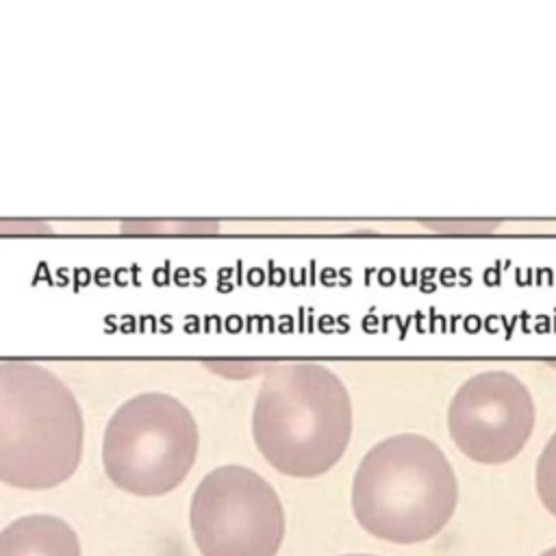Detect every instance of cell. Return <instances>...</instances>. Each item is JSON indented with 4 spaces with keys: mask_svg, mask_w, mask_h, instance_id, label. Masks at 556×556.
<instances>
[{
    "mask_svg": "<svg viewBox=\"0 0 556 556\" xmlns=\"http://www.w3.org/2000/svg\"><path fill=\"white\" fill-rule=\"evenodd\" d=\"M350 437V393L332 369L289 361L265 374L252 408V439L276 471L324 476L341 460Z\"/></svg>",
    "mask_w": 556,
    "mask_h": 556,
    "instance_id": "obj_1",
    "label": "cell"
},
{
    "mask_svg": "<svg viewBox=\"0 0 556 556\" xmlns=\"http://www.w3.org/2000/svg\"><path fill=\"white\" fill-rule=\"evenodd\" d=\"M350 500L367 534L415 545L434 539L447 526L456 510L458 482L434 441L404 432L378 441L361 458Z\"/></svg>",
    "mask_w": 556,
    "mask_h": 556,
    "instance_id": "obj_2",
    "label": "cell"
},
{
    "mask_svg": "<svg viewBox=\"0 0 556 556\" xmlns=\"http://www.w3.org/2000/svg\"><path fill=\"white\" fill-rule=\"evenodd\" d=\"M83 437L78 400L54 371L0 363V482L24 491L63 484L80 465Z\"/></svg>",
    "mask_w": 556,
    "mask_h": 556,
    "instance_id": "obj_3",
    "label": "cell"
},
{
    "mask_svg": "<svg viewBox=\"0 0 556 556\" xmlns=\"http://www.w3.org/2000/svg\"><path fill=\"white\" fill-rule=\"evenodd\" d=\"M200 447L191 410L169 393H139L111 415L102 434L106 478L135 497L172 493L189 476Z\"/></svg>",
    "mask_w": 556,
    "mask_h": 556,
    "instance_id": "obj_4",
    "label": "cell"
},
{
    "mask_svg": "<svg viewBox=\"0 0 556 556\" xmlns=\"http://www.w3.org/2000/svg\"><path fill=\"white\" fill-rule=\"evenodd\" d=\"M189 530L200 556H276L287 534V513L258 471L222 465L193 489Z\"/></svg>",
    "mask_w": 556,
    "mask_h": 556,
    "instance_id": "obj_5",
    "label": "cell"
},
{
    "mask_svg": "<svg viewBox=\"0 0 556 556\" xmlns=\"http://www.w3.org/2000/svg\"><path fill=\"white\" fill-rule=\"evenodd\" d=\"M536 421L528 387L510 371L489 369L465 380L447 406V430L456 447L482 465L513 460Z\"/></svg>",
    "mask_w": 556,
    "mask_h": 556,
    "instance_id": "obj_6",
    "label": "cell"
},
{
    "mask_svg": "<svg viewBox=\"0 0 556 556\" xmlns=\"http://www.w3.org/2000/svg\"><path fill=\"white\" fill-rule=\"evenodd\" d=\"M0 556H83L76 530L61 517L28 513L0 530Z\"/></svg>",
    "mask_w": 556,
    "mask_h": 556,
    "instance_id": "obj_7",
    "label": "cell"
},
{
    "mask_svg": "<svg viewBox=\"0 0 556 556\" xmlns=\"http://www.w3.org/2000/svg\"><path fill=\"white\" fill-rule=\"evenodd\" d=\"M534 484L541 504L556 517V432L547 439L536 460Z\"/></svg>",
    "mask_w": 556,
    "mask_h": 556,
    "instance_id": "obj_8",
    "label": "cell"
},
{
    "mask_svg": "<svg viewBox=\"0 0 556 556\" xmlns=\"http://www.w3.org/2000/svg\"><path fill=\"white\" fill-rule=\"evenodd\" d=\"M539 556H556V545L554 547H549V549H545L543 554H539Z\"/></svg>",
    "mask_w": 556,
    "mask_h": 556,
    "instance_id": "obj_9",
    "label": "cell"
},
{
    "mask_svg": "<svg viewBox=\"0 0 556 556\" xmlns=\"http://www.w3.org/2000/svg\"><path fill=\"white\" fill-rule=\"evenodd\" d=\"M339 556H376V554H339Z\"/></svg>",
    "mask_w": 556,
    "mask_h": 556,
    "instance_id": "obj_10",
    "label": "cell"
}]
</instances>
